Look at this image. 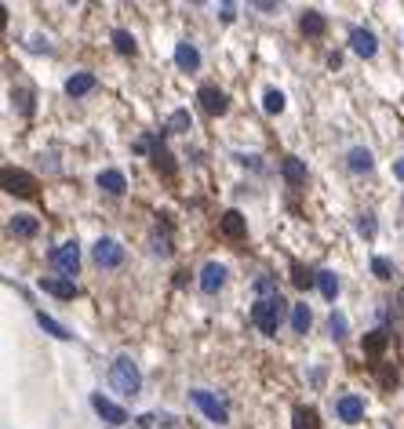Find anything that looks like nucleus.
<instances>
[{"label": "nucleus", "instance_id": "f257e3e1", "mask_svg": "<svg viewBox=\"0 0 404 429\" xmlns=\"http://www.w3.org/2000/svg\"><path fill=\"white\" fill-rule=\"evenodd\" d=\"M284 316H288V302L281 295H266V298H259V302L251 306V324L259 328L263 335H277L281 324H284Z\"/></svg>", "mask_w": 404, "mask_h": 429}, {"label": "nucleus", "instance_id": "f03ea898", "mask_svg": "<svg viewBox=\"0 0 404 429\" xmlns=\"http://www.w3.org/2000/svg\"><path fill=\"white\" fill-rule=\"evenodd\" d=\"M110 385L120 393V397H135L142 390V371H139V364L132 357H113L110 364Z\"/></svg>", "mask_w": 404, "mask_h": 429}, {"label": "nucleus", "instance_id": "7ed1b4c3", "mask_svg": "<svg viewBox=\"0 0 404 429\" xmlns=\"http://www.w3.org/2000/svg\"><path fill=\"white\" fill-rule=\"evenodd\" d=\"M51 266H55V273L58 276H66V281H73V273L80 269V244L77 241H66V244H58V248H51Z\"/></svg>", "mask_w": 404, "mask_h": 429}, {"label": "nucleus", "instance_id": "20e7f679", "mask_svg": "<svg viewBox=\"0 0 404 429\" xmlns=\"http://www.w3.org/2000/svg\"><path fill=\"white\" fill-rule=\"evenodd\" d=\"M189 400H194L201 411L208 415V422H215V425H226V422H229V407H226L215 393H208V390H189Z\"/></svg>", "mask_w": 404, "mask_h": 429}, {"label": "nucleus", "instance_id": "39448f33", "mask_svg": "<svg viewBox=\"0 0 404 429\" xmlns=\"http://www.w3.org/2000/svg\"><path fill=\"white\" fill-rule=\"evenodd\" d=\"M91 259H95L99 269H117L124 262V244L113 241V237H99L95 248H91Z\"/></svg>", "mask_w": 404, "mask_h": 429}, {"label": "nucleus", "instance_id": "423d86ee", "mask_svg": "<svg viewBox=\"0 0 404 429\" xmlns=\"http://www.w3.org/2000/svg\"><path fill=\"white\" fill-rule=\"evenodd\" d=\"M197 98H201V110H204L208 117H222V113L229 110V95H226L222 88H215V84H201Z\"/></svg>", "mask_w": 404, "mask_h": 429}, {"label": "nucleus", "instance_id": "0eeeda50", "mask_svg": "<svg viewBox=\"0 0 404 429\" xmlns=\"http://www.w3.org/2000/svg\"><path fill=\"white\" fill-rule=\"evenodd\" d=\"M197 281H201V291H204V295H219V291L226 288V281H229V269H226L222 262H204Z\"/></svg>", "mask_w": 404, "mask_h": 429}, {"label": "nucleus", "instance_id": "6e6552de", "mask_svg": "<svg viewBox=\"0 0 404 429\" xmlns=\"http://www.w3.org/2000/svg\"><path fill=\"white\" fill-rule=\"evenodd\" d=\"M4 189L15 193V197H37V179L30 175V171L4 167Z\"/></svg>", "mask_w": 404, "mask_h": 429}, {"label": "nucleus", "instance_id": "1a4fd4ad", "mask_svg": "<svg viewBox=\"0 0 404 429\" xmlns=\"http://www.w3.org/2000/svg\"><path fill=\"white\" fill-rule=\"evenodd\" d=\"M335 415L343 418L346 425H353V422L365 418V400H360L357 393H343V397L335 400Z\"/></svg>", "mask_w": 404, "mask_h": 429}, {"label": "nucleus", "instance_id": "9d476101", "mask_svg": "<svg viewBox=\"0 0 404 429\" xmlns=\"http://www.w3.org/2000/svg\"><path fill=\"white\" fill-rule=\"evenodd\" d=\"M91 407L99 411V418H106L110 425H124V422H127V411H124V407L113 404L110 397H102V393H91Z\"/></svg>", "mask_w": 404, "mask_h": 429}, {"label": "nucleus", "instance_id": "9b49d317", "mask_svg": "<svg viewBox=\"0 0 404 429\" xmlns=\"http://www.w3.org/2000/svg\"><path fill=\"white\" fill-rule=\"evenodd\" d=\"M350 48H353V55H360V58H375V51H379V40H375V33L372 30H350Z\"/></svg>", "mask_w": 404, "mask_h": 429}, {"label": "nucleus", "instance_id": "f8f14e48", "mask_svg": "<svg viewBox=\"0 0 404 429\" xmlns=\"http://www.w3.org/2000/svg\"><path fill=\"white\" fill-rule=\"evenodd\" d=\"M219 229H222V237L229 241H244V233H248V222H244V214L241 211H222V219H219Z\"/></svg>", "mask_w": 404, "mask_h": 429}, {"label": "nucleus", "instance_id": "ddd939ff", "mask_svg": "<svg viewBox=\"0 0 404 429\" xmlns=\"http://www.w3.org/2000/svg\"><path fill=\"white\" fill-rule=\"evenodd\" d=\"M99 189H102V193H110V197H124V193H127V179H124V171H117V167L99 171Z\"/></svg>", "mask_w": 404, "mask_h": 429}, {"label": "nucleus", "instance_id": "4468645a", "mask_svg": "<svg viewBox=\"0 0 404 429\" xmlns=\"http://www.w3.org/2000/svg\"><path fill=\"white\" fill-rule=\"evenodd\" d=\"M346 167L353 171V175H368V171L375 167V157H372V149H368V146H353L350 153H346Z\"/></svg>", "mask_w": 404, "mask_h": 429}, {"label": "nucleus", "instance_id": "2eb2a0df", "mask_svg": "<svg viewBox=\"0 0 404 429\" xmlns=\"http://www.w3.org/2000/svg\"><path fill=\"white\" fill-rule=\"evenodd\" d=\"M281 175H284V182H288L291 189H303V186H306V164H303L299 157H284V160H281Z\"/></svg>", "mask_w": 404, "mask_h": 429}, {"label": "nucleus", "instance_id": "dca6fc26", "mask_svg": "<svg viewBox=\"0 0 404 429\" xmlns=\"http://www.w3.org/2000/svg\"><path fill=\"white\" fill-rule=\"evenodd\" d=\"M95 73H88V70H80V73H73L70 80H66V95L70 98H84V95H91L95 91Z\"/></svg>", "mask_w": 404, "mask_h": 429}, {"label": "nucleus", "instance_id": "f3484780", "mask_svg": "<svg viewBox=\"0 0 404 429\" xmlns=\"http://www.w3.org/2000/svg\"><path fill=\"white\" fill-rule=\"evenodd\" d=\"M40 291H48L55 298H77V284L66 276H40Z\"/></svg>", "mask_w": 404, "mask_h": 429}, {"label": "nucleus", "instance_id": "a211bd4d", "mask_svg": "<svg viewBox=\"0 0 404 429\" xmlns=\"http://www.w3.org/2000/svg\"><path fill=\"white\" fill-rule=\"evenodd\" d=\"M175 62H179V70L197 73L201 70V51L189 44V40H179V44H175Z\"/></svg>", "mask_w": 404, "mask_h": 429}, {"label": "nucleus", "instance_id": "6ab92c4d", "mask_svg": "<svg viewBox=\"0 0 404 429\" xmlns=\"http://www.w3.org/2000/svg\"><path fill=\"white\" fill-rule=\"evenodd\" d=\"M299 30L306 33V37H324V30H328V18L321 15V11H303V18H299Z\"/></svg>", "mask_w": 404, "mask_h": 429}, {"label": "nucleus", "instance_id": "aec40b11", "mask_svg": "<svg viewBox=\"0 0 404 429\" xmlns=\"http://www.w3.org/2000/svg\"><path fill=\"white\" fill-rule=\"evenodd\" d=\"M37 229H40V222L33 219V214H15V219L8 222L11 237H37Z\"/></svg>", "mask_w": 404, "mask_h": 429}, {"label": "nucleus", "instance_id": "412c9836", "mask_svg": "<svg viewBox=\"0 0 404 429\" xmlns=\"http://www.w3.org/2000/svg\"><path fill=\"white\" fill-rule=\"evenodd\" d=\"M291 425L295 429H321V415H317V407H295Z\"/></svg>", "mask_w": 404, "mask_h": 429}, {"label": "nucleus", "instance_id": "4be33fe9", "mask_svg": "<svg viewBox=\"0 0 404 429\" xmlns=\"http://www.w3.org/2000/svg\"><path fill=\"white\" fill-rule=\"evenodd\" d=\"M317 288H321V295L328 298V302H335L339 298V276L332 269H317Z\"/></svg>", "mask_w": 404, "mask_h": 429}, {"label": "nucleus", "instance_id": "5701e85b", "mask_svg": "<svg viewBox=\"0 0 404 429\" xmlns=\"http://www.w3.org/2000/svg\"><path fill=\"white\" fill-rule=\"evenodd\" d=\"M310 324H313L310 306H306V302H295V306H291V328L299 331V335H306V331H310Z\"/></svg>", "mask_w": 404, "mask_h": 429}, {"label": "nucleus", "instance_id": "b1692460", "mask_svg": "<svg viewBox=\"0 0 404 429\" xmlns=\"http://www.w3.org/2000/svg\"><path fill=\"white\" fill-rule=\"evenodd\" d=\"M110 40H113V51H117V55H135V51H139L135 37L127 33V30H113V37H110Z\"/></svg>", "mask_w": 404, "mask_h": 429}, {"label": "nucleus", "instance_id": "393cba45", "mask_svg": "<svg viewBox=\"0 0 404 429\" xmlns=\"http://www.w3.org/2000/svg\"><path fill=\"white\" fill-rule=\"evenodd\" d=\"M284 105H288V98H284V91H277V88H270V91L263 95V110H266L270 117L284 113Z\"/></svg>", "mask_w": 404, "mask_h": 429}, {"label": "nucleus", "instance_id": "a878e982", "mask_svg": "<svg viewBox=\"0 0 404 429\" xmlns=\"http://www.w3.org/2000/svg\"><path fill=\"white\" fill-rule=\"evenodd\" d=\"M153 164H157V171H164L168 179H175V160H172V153L164 149V142H157V149H153Z\"/></svg>", "mask_w": 404, "mask_h": 429}, {"label": "nucleus", "instance_id": "bb28decb", "mask_svg": "<svg viewBox=\"0 0 404 429\" xmlns=\"http://www.w3.org/2000/svg\"><path fill=\"white\" fill-rule=\"evenodd\" d=\"M37 324L44 328L48 335H55V338H73V331H66V328H62L55 316H48V313H37Z\"/></svg>", "mask_w": 404, "mask_h": 429}, {"label": "nucleus", "instance_id": "cd10ccee", "mask_svg": "<svg viewBox=\"0 0 404 429\" xmlns=\"http://www.w3.org/2000/svg\"><path fill=\"white\" fill-rule=\"evenodd\" d=\"M328 335H332L335 342H343V338H346V313H339V309H335V313L328 316Z\"/></svg>", "mask_w": 404, "mask_h": 429}, {"label": "nucleus", "instance_id": "c85d7f7f", "mask_svg": "<svg viewBox=\"0 0 404 429\" xmlns=\"http://www.w3.org/2000/svg\"><path fill=\"white\" fill-rule=\"evenodd\" d=\"M386 338H390L386 331H382V328H375L372 335H365V350H368L372 357H379V353H382V346H386Z\"/></svg>", "mask_w": 404, "mask_h": 429}, {"label": "nucleus", "instance_id": "c756f323", "mask_svg": "<svg viewBox=\"0 0 404 429\" xmlns=\"http://www.w3.org/2000/svg\"><path fill=\"white\" fill-rule=\"evenodd\" d=\"M313 281H317V273H310V269H303V266H295V269H291V284H295V288L310 291V288H313Z\"/></svg>", "mask_w": 404, "mask_h": 429}, {"label": "nucleus", "instance_id": "7c9ffc66", "mask_svg": "<svg viewBox=\"0 0 404 429\" xmlns=\"http://www.w3.org/2000/svg\"><path fill=\"white\" fill-rule=\"evenodd\" d=\"M372 273L379 276V281H390V276H393V262L382 259V255H375V259H372Z\"/></svg>", "mask_w": 404, "mask_h": 429}, {"label": "nucleus", "instance_id": "2f4dec72", "mask_svg": "<svg viewBox=\"0 0 404 429\" xmlns=\"http://www.w3.org/2000/svg\"><path fill=\"white\" fill-rule=\"evenodd\" d=\"M11 98L18 102V110H23V117H33V95H30L26 88H18V91H15Z\"/></svg>", "mask_w": 404, "mask_h": 429}, {"label": "nucleus", "instance_id": "473e14b6", "mask_svg": "<svg viewBox=\"0 0 404 429\" xmlns=\"http://www.w3.org/2000/svg\"><path fill=\"white\" fill-rule=\"evenodd\" d=\"M186 127H189V113L186 110H175L172 120H168V132H186Z\"/></svg>", "mask_w": 404, "mask_h": 429}, {"label": "nucleus", "instance_id": "72a5a7b5", "mask_svg": "<svg viewBox=\"0 0 404 429\" xmlns=\"http://www.w3.org/2000/svg\"><path fill=\"white\" fill-rule=\"evenodd\" d=\"M357 229L365 233L368 241H372V237H375V229H379V226H375V214H372V211H368V214H360V222H357Z\"/></svg>", "mask_w": 404, "mask_h": 429}, {"label": "nucleus", "instance_id": "f704fd0d", "mask_svg": "<svg viewBox=\"0 0 404 429\" xmlns=\"http://www.w3.org/2000/svg\"><path fill=\"white\" fill-rule=\"evenodd\" d=\"M255 291H259V298H266V295H277V284H273V276H259Z\"/></svg>", "mask_w": 404, "mask_h": 429}, {"label": "nucleus", "instance_id": "c9c22d12", "mask_svg": "<svg viewBox=\"0 0 404 429\" xmlns=\"http://www.w3.org/2000/svg\"><path fill=\"white\" fill-rule=\"evenodd\" d=\"M153 251L168 259V255H172V241H168V237H160V233H153Z\"/></svg>", "mask_w": 404, "mask_h": 429}, {"label": "nucleus", "instance_id": "e433bc0d", "mask_svg": "<svg viewBox=\"0 0 404 429\" xmlns=\"http://www.w3.org/2000/svg\"><path fill=\"white\" fill-rule=\"evenodd\" d=\"M219 15L226 18V23H233V15H237V4H222V8H219Z\"/></svg>", "mask_w": 404, "mask_h": 429}, {"label": "nucleus", "instance_id": "4c0bfd02", "mask_svg": "<svg viewBox=\"0 0 404 429\" xmlns=\"http://www.w3.org/2000/svg\"><path fill=\"white\" fill-rule=\"evenodd\" d=\"M328 66H332V70H339V66H343V55L332 51V55H328Z\"/></svg>", "mask_w": 404, "mask_h": 429}, {"label": "nucleus", "instance_id": "58836bf2", "mask_svg": "<svg viewBox=\"0 0 404 429\" xmlns=\"http://www.w3.org/2000/svg\"><path fill=\"white\" fill-rule=\"evenodd\" d=\"M255 8H259L263 15H273V11H277V4H270V0H263V4H255Z\"/></svg>", "mask_w": 404, "mask_h": 429}, {"label": "nucleus", "instance_id": "ea45409f", "mask_svg": "<svg viewBox=\"0 0 404 429\" xmlns=\"http://www.w3.org/2000/svg\"><path fill=\"white\" fill-rule=\"evenodd\" d=\"M393 175H397V179L404 182V160H397V164H393Z\"/></svg>", "mask_w": 404, "mask_h": 429}, {"label": "nucleus", "instance_id": "a19ab883", "mask_svg": "<svg viewBox=\"0 0 404 429\" xmlns=\"http://www.w3.org/2000/svg\"><path fill=\"white\" fill-rule=\"evenodd\" d=\"M397 302H400V309H404V284H400V291H397Z\"/></svg>", "mask_w": 404, "mask_h": 429}]
</instances>
